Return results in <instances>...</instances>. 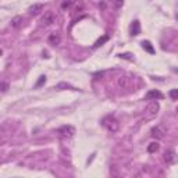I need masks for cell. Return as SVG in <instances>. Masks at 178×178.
<instances>
[{
	"instance_id": "13",
	"label": "cell",
	"mask_w": 178,
	"mask_h": 178,
	"mask_svg": "<svg viewBox=\"0 0 178 178\" xmlns=\"http://www.w3.org/2000/svg\"><path fill=\"white\" fill-rule=\"evenodd\" d=\"M159 150V143L157 142H153V143H150L149 146H148V152H150V153H155V152H157Z\"/></svg>"
},
{
	"instance_id": "10",
	"label": "cell",
	"mask_w": 178,
	"mask_h": 178,
	"mask_svg": "<svg viewBox=\"0 0 178 178\" xmlns=\"http://www.w3.org/2000/svg\"><path fill=\"white\" fill-rule=\"evenodd\" d=\"M49 43L53 45V46H57L60 43V36H58L57 33H52L50 36H49Z\"/></svg>"
},
{
	"instance_id": "1",
	"label": "cell",
	"mask_w": 178,
	"mask_h": 178,
	"mask_svg": "<svg viewBox=\"0 0 178 178\" xmlns=\"http://www.w3.org/2000/svg\"><path fill=\"white\" fill-rule=\"evenodd\" d=\"M103 125H105V127L107 128L109 131H111V132H117V131H118V127H120L118 121H117L114 117H111V116L103 118Z\"/></svg>"
},
{
	"instance_id": "8",
	"label": "cell",
	"mask_w": 178,
	"mask_h": 178,
	"mask_svg": "<svg viewBox=\"0 0 178 178\" xmlns=\"http://www.w3.org/2000/svg\"><path fill=\"white\" fill-rule=\"evenodd\" d=\"M164 160L167 161V164H174L175 163V152L174 150L168 149L167 152L164 153Z\"/></svg>"
},
{
	"instance_id": "15",
	"label": "cell",
	"mask_w": 178,
	"mask_h": 178,
	"mask_svg": "<svg viewBox=\"0 0 178 178\" xmlns=\"http://www.w3.org/2000/svg\"><path fill=\"white\" fill-rule=\"evenodd\" d=\"M107 39H109V36H103L102 39L96 40V43H95V47H99V46H100V45H102V43H105V42H106V40H107Z\"/></svg>"
},
{
	"instance_id": "20",
	"label": "cell",
	"mask_w": 178,
	"mask_h": 178,
	"mask_svg": "<svg viewBox=\"0 0 178 178\" xmlns=\"http://www.w3.org/2000/svg\"><path fill=\"white\" fill-rule=\"evenodd\" d=\"M7 88H8V85H7V84H3V85H2V89H0V91L6 92V91H7Z\"/></svg>"
},
{
	"instance_id": "9",
	"label": "cell",
	"mask_w": 178,
	"mask_h": 178,
	"mask_svg": "<svg viewBox=\"0 0 178 178\" xmlns=\"http://www.w3.org/2000/svg\"><path fill=\"white\" fill-rule=\"evenodd\" d=\"M43 10V4H40V3H36V4H33V6H31L29 7V14L31 15H36L39 11Z\"/></svg>"
},
{
	"instance_id": "16",
	"label": "cell",
	"mask_w": 178,
	"mask_h": 178,
	"mask_svg": "<svg viewBox=\"0 0 178 178\" xmlns=\"http://www.w3.org/2000/svg\"><path fill=\"white\" fill-rule=\"evenodd\" d=\"M170 96L173 100H177V96H178V89H173V91L170 92Z\"/></svg>"
},
{
	"instance_id": "18",
	"label": "cell",
	"mask_w": 178,
	"mask_h": 178,
	"mask_svg": "<svg viewBox=\"0 0 178 178\" xmlns=\"http://www.w3.org/2000/svg\"><path fill=\"white\" fill-rule=\"evenodd\" d=\"M71 4H73V2H64V3L61 4V7H63V8H68Z\"/></svg>"
},
{
	"instance_id": "5",
	"label": "cell",
	"mask_w": 178,
	"mask_h": 178,
	"mask_svg": "<svg viewBox=\"0 0 178 178\" xmlns=\"http://www.w3.org/2000/svg\"><path fill=\"white\" fill-rule=\"evenodd\" d=\"M159 109H160L159 103H157L156 100H153V102L150 103L149 106H148V109H146V111H148V116H149V117L156 116V114H157V111H159Z\"/></svg>"
},
{
	"instance_id": "12",
	"label": "cell",
	"mask_w": 178,
	"mask_h": 178,
	"mask_svg": "<svg viewBox=\"0 0 178 178\" xmlns=\"http://www.w3.org/2000/svg\"><path fill=\"white\" fill-rule=\"evenodd\" d=\"M142 47H143V49H146V50L149 52V53H155V49H153V46L150 45L149 40H143V42H142Z\"/></svg>"
},
{
	"instance_id": "3",
	"label": "cell",
	"mask_w": 178,
	"mask_h": 178,
	"mask_svg": "<svg viewBox=\"0 0 178 178\" xmlns=\"http://www.w3.org/2000/svg\"><path fill=\"white\" fill-rule=\"evenodd\" d=\"M55 22V14L52 13V11H46L45 13V15L40 18V24L42 25H45V27H49V25H52Z\"/></svg>"
},
{
	"instance_id": "4",
	"label": "cell",
	"mask_w": 178,
	"mask_h": 178,
	"mask_svg": "<svg viewBox=\"0 0 178 178\" xmlns=\"http://www.w3.org/2000/svg\"><path fill=\"white\" fill-rule=\"evenodd\" d=\"M164 135H166V130H164L161 125H156L155 128H152V136L157 139H163Z\"/></svg>"
},
{
	"instance_id": "14",
	"label": "cell",
	"mask_w": 178,
	"mask_h": 178,
	"mask_svg": "<svg viewBox=\"0 0 178 178\" xmlns=\"http://www.w3.org/2000/svg\"><path fill=\"white\" fill-rule=\"evenodd\" d=\"M118 84H120V86H123V88H128L130 86V81H128V78H120V81H118Z\"/></svg>"
},
{
	"instance_id": "7",
	"label": "cell",
	"mask_w": 178,
	"mask_h": 178,
	"mask_svg": "<svg viewBox=\"0 0 178 178\" xmlns=\"http://www.w3.org/2000/svg\"><path fill=\"white\" fill-rule=\"evenodd\" d=\"M130 32H131L132 36H136V35H139V33H141V24H139L138 20L132 21L131 28H130Z\"/></svg>"
},
{
	"instance_id": "17",
	"label": "cell",
	"mask_w": 178,
	"mask_h": 178,
	"mask_svg": "<svg viewBox=\"0 0 178 178\" xmlns=\"http://www.w3.org/2000/svg\"><path fill=\"white\" fill-rule=\"evenodd\" d=\"M123 4H124V0H114V6H116L117 8L123 7Z\"/></svg>"
},
{
	"instance_id": "11",
	"label": "cell",
	"mask_w": 178,
	"mask_h": 178,
	"mask_svg": "<svg viewBox=\"0 0 178 178\" xmlns=\"http://www.w3.org/2000/svg\"><path fill=\"white\" fill-rule=\"evenodd\" d=\"M22 21H24V18L20 17V15H17V17H14V18L11 20V27H13V28H17V27H20L22 24Z\"/></svg>"
},
{
	"instance_id": "2",
	"label": "cell",
	"mask_w": 178,
	"mask_h": 178,
	"mask_svg": "<svg viewBox=\"0 0 178 178\" xmlns=\"http://www.w3.org/2000/svg\"><path fill=\"white\" fill-rule=\"evenodd\" d=\"M57 132L60 135H61L63 138H71L74 135V132H75V130H74L71 125H63L61 128H58Z\"/></svg>"
},
{
	"instance_id": "6",
	"label": "cell",
	"mask_w": 178,
	"mask_h": 178,
	"mask_svg": "<svg viewBox=\"0 0 178 178\" xmlns=\"http://www.w3.org/2000/svg\"><path fill=\"white\" fill-rule=\"evenodd\" d=\"M163 93L160 91H149L146 93V100H157V99H163Z\"/></svg>"
},
{
	"instance_id": "19",
	"label": "cell",
	"mask_w": 178,
	"mask_h": 178,
	"mask_svg": "<svg viewBox=\"0 0 178 178\" xmlns=\"http://www.w3.org/2000/svg\"><path fill=\"white\" fill-rule=\"evenodd\" d=\"M45 81H46V77H40V80H39V82H38V86H39V85H42V84H43V82H45Z\"/></svg>"
}]
</instances>
